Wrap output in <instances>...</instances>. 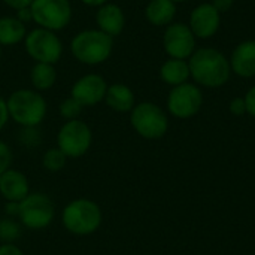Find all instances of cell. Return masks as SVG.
Segmentation results:
<instances>
[{"mask_svg": "<svg viewBox=\"0 0 255 255\" xmlns=\"http://www.w3.org/2000/svg\"><path fill=\"white\" fill-rule=\"evenodd\" d=\"M82 109H84V106H82L78 100H75L72 96L67 97V99H64V100L60 103V106H58V112H60V115H61L66 121L78 120L79 115L82 114Z\"/></svg>", "mask_w": 255, "mask_h": 255, "instance_id": "cell-24", "label": "cell"}, {"mask_svg": "<svg viewBox=\"0 0 255 255\" xmlns=\"http://www.w3.org/2000/svg\"><path fill=\"white\" fill-rule=\"evenodd\" d=\"M81 1L87 6H91V7H100L105 3H108L109 0H81Z\"/></svg>", "mask_w": 255, "mask_h": 255, "instance_id": "cell-35", "label": "cell"}, {"mask_svg": "<svg viewBox=\"0 0 255 255\" xmlns=\"http://www.w3.org/2000/svg\"><path fill=\"white\" fill-rule=\"evenodd\" d=\"M173 3H184V1H188V0H172Z\"/></svg>", "mask_w": 255, "mask_h": 255, "instance_id": "cell-36", "label": "cell"}, {"mask_svg": "<svg viewBox=\"0 0 255 255\" xmlns=\"http://www.w3.org/2000/svg\"><path fill=\"white\" fill-rule=\"evenodd\" d=\"M30 10L37 27L55 33L66 28L73 16L70 0H33Z\"/></svg>", "mask_w": 255, "mask_h": 255, "instance_id": "cell-8", "label": "cell"}, {"mask_svg": "<svg viewBox=\"0 0 255 255\" xmlns=\"http://www.w3.org/2000/svg\"><path fill=\"white\" fill-rule=\"evenodd\" d=\"M102 209L90 199H76L69 202L63 212L61 221L64 229L75 236H90L102 226Z\"/></svg>", "mask_w": 255, "mask_h": 255, "instance_id": "cell-4", "label": "cell"}, {"mask_svg": "<svg viewBox=\"0 0 255 255\" xmlns=\"http://www.w3.org/2000/svg\"><path fill=\"white\" fill-rule=\"evenodd\" d=\"M4 211H6V215H7V217H10V218H18V214H19V203H18V202H6Z\"/></svg>", "mask_w": 255, "mask_h": 255, "instance_id": "cell-33", "label": "cell"}, {"mask_svg": "<svg viewBox=\"0 0 255 255\" xmlns=\"http://www.w3.org/2000/svg\"><path fill=\"white\" fill-rule=\"evenodd\" d=\"M67 157L64 155V152L60 148H51L48 149L43 157H42V166L46 172L49 173H57L60 172L64 166H66Z\"/></svg>", "mask_w": 255, "mask_h": 255, "instance_id": "cell-22", "label": "cell"}, {"mask_svg": "<svg viewBox=\"0 0 255 255\" xmlns=\"http://www.w3.org/2000/svg\"><path fill=\"white\" fill-rule=\"evenodd\" d=\"M30 194L27 176L16 169H9L0 176V196L6 202H21Z\"/></svg>", "mask_w": 255, "mask_h": 255, "instance_id": "cell-15", "label": "cell"}, {"mask_svg": "<svg viewBox=\"0 0 255 255\" xmlns=\"http://www.w3.org/2000/svg\"><path fill=\"white\" fill-rule=\"evenodd\" d=\"M30 82L36 91H48L57 82V70L54 64L34 63L30 69Z\"/></svg>", "mask_w": 255, "mask_h": 255, "instance_id": "cell-21", "label": "cell"}, {"mask_svg": "<svg viewBox=\"0 0 255 255\" xmlns=\"http://www.w3.org/2000/svg\"><path fill=\"white\" fill-rule=\"evenodd\" d=\"M24 49L34 63L55 64L63 55V42L55 31L36 27L27 33Z\"/></svg>", "mask_w": 255, "mask_h": 255, "instance_id": "cell-6", "label": "cell"}, {"mask_svg": "<svg viewBox=\"0 0 255 255\" xmlns=\"http://www.w3.org/2000/svg\"><path fill=\"white\" fill-rule=\"evenodd\" d=\"M21 137V143L28 146V148H33V146H37L40 143V133L37 130V127H22V131L19 134Z\"/></svg>", "mask_w": 255, "mask_h": 255, "instance_id": "cell-25", "label": "cell"}, {"mask_svg": "<svg viewBox=\"0 0 255 255\" xmlns=\"http://www.w3.org/2000/svg\"><path fill=\"white\" fill-rule=\"evenodd\" d=\"M160 78L172 87H178L181 84L188 82L191 78L190 75V66L187 60L179 58H169L161 64L160 69Z\"/></svg>", "mask_w": 255, "mask_h": 255, "instance_id": "cell-19", "label": "cell"}, {"mask_svg": "<svg viewBox=\"0 0 255 255\" xmlns=\"http://www.w3.org/2000/svg\"><path fill=\"white\" fill-rule=\"evenodd\" d=\"M103 102L108 105V108H111L112 111L120 112V114L131 112V109L136 105L133 90L128 85L121 84V82H115L108 87Z\"/></svg>", "mask_w": 255, "mask_h": 255, "instance_id": "cell-17", "label": "cell"}, {"mask_svg": "<svg viewBox=\"0 0 255 255\" xmlns=\"http://www.w3.org/2000/svg\"><path fill=\"white\" fill-rule=\"evenodd\" d=\"M176 16V3L172 0H149L145 7V18L155 27H167Z\"/></svg>", "mask_w": 255, "mask_h": 255, "instance_id": "cell-18", "label": "cell"}, {"mask_svg": "<svg viewBox=\"0 0 255 255\" xmlns=\"http://www.w3.org/2000/svg\"><path fill=\"white\" fill-rule=\"evenodd\" d=\"M235 0H212V6L220 12V13H224L227 12L232 6H233Z\"/></svg>", "mask_w": 255, "mask_h": 255, "instance_id": "cell-32", "label": "cell"}, {"mask_svg": "<svg viewBox=\"0 0 255 255\" xmlns=\"http://www.w3.org/2000/svg\"><path fill=\"white\" fill-rule=\"evenodd\" d=\"M0 255H24V253L15 244H1L0 245Z\"/></svg>", "mask_w": 255, "mask_h": 255, "instance_id": "cell-31", "label": "cell"}, {"mask_svg": "<svg viewBox=\"0 0 255 255\" xmlns=\"http://www.w3.org/2000/svg\"><path fill=\"white\" fill-rule=\"evenodd\" d=\"M203 105V93L199 85L185 82L172 87L167 96V111L179 120H188L200 111Z\"/></svg>", "mask_w": 255, "mask_h": 255, "instance_id": "cell-10", "label": "cell"}, {"mask_svg": "<svg viewBox=\"0 0 255 255\" xmlns=\"http://www.w3.org/2000/svg\"><path fill=\"white\" fill-rule=\"evenodd\" d=\"M9 121V111H7V103L6 99L0 96V130L4 128V126Z\"/></svg>", "mask_w": 255, "mask_h": 255, "instance_id": "cell-29", "label": "cell"}, {"mask_svg": "<svg viewBox=\"0 0 255 255\" xmlns=\"http://www.w3.org/2000/svg\"><path fill=\"white\" fill-rule=\"evenodd\" d=\"M245 105H247V114H250L251 117L255 118V85L248 90V93L245 94Z\"/></svg>", "mask_w": 255, "mask_h": 255, "instance_id": "cell-28", "label": "cell"}, {"mask_svg": "<svg viewBox=\"0 0 255 255\" xmlns=\"http://www.w3.org/2000/svg\"><path fill=\"white\" fill-rule=\"evenodd\" d=\"M21 22L27 24V22H31L33 21V16H31V10L30 7H25V9H21V10H16V15H15Z\"/></svg>", "mask_w": 255, "mask_h": 255, "instance_id": "cell-34", "label": "cell"}, {"mask_svg": "<svg viewBox=\"0 0 255 255\" xmlns=\"http://www.w3.org/2000/svg\"><path fill=\"white\" fill-rule=\"evenodd\" d=\"M163 46L170 58L188 60L196 51V36L184 22H172L163 34Z\"/></svg>", "mask_w": 255, "mask_h": 255, "instance_id": "cell-11", "label": "cell"}, {"mask_svg": "<svg viewBox=\"0 0 255 255\" xmlns=\"http://www.w3.org/2000/svg\"><path fill=\"white\" fill-rule=\"evenodd\" d=\"M0 60H1V46H0Z\"/></svg>", "mask_w": 255, "mask_h": 255, "instance_id": "cell-37", "label": "cell"}, {"mask_svg": "<svg viewBox=\"0 0 255 255\" xmlns=\"http://www.w3.org/2000/svg\"><path fill=\"white\" fill-rule=\"evenodd\" d=\"M96 22L100 31L106 33L111 37H117L123 33L126 27V15L121 6L108 1L103 6L97 7Z\"/></svg>", "mask_w": 255, "mask_h": 255, "instance_id": "cell-14", "label": "cell"}, {"mask_svg": "<svg viewBox=\"0 0 255 255\" xmlns=\"http://www.w3.org/2000/svg\"><path fill=\"white\" fill-rule=\"evenodd\" d=\"M22 235L21 223L15 221V218H3L0 220V242L3 244H15Z\"/></svg>", "mask_w": 255, "mask_h": 255, "instance_id": "cell-23", "label": "cell"}, {"mask_svg": "<svg viewBox=\"0 0 255 255\" xmlns=\"http://www.w3.org/2000/svg\"><path fill=\"white\" fill-rule=\"evenodd\" d=\"M93 143V131L82 120L66 121L57 133V148L67 158H79L88 152Z\"/></svg>", "mask_w": 255, "mask_h": 255, "instance_id": "cell-9", "label": "cell"}, {"mask_svg": "<svg viewBox=\"0 0 255 255\" xmlns=\"http://www.w3.org/2000/svg\"><path fill=\"white\" fill-rule=\"evenodd\" d=\"M229 109H230V112H232L233 115H238V117H241V115L247 114L245 99H244V97H235V99L230 102Z\"/></svg>", "mask_w": 255, "mask_h": 255, "instance_id": "cell-27", "label": "cell"}, {"mask_svg": "<svg viewBox=\"0 0 255 255\" xmlns=\"http://www.w3.org/2000/svg\"><path fill=\"white\" fill-rule=\"evenodd\" d=\"M190 75L197 85L206 88L223 87L232 75L229 58L215 48H199L188 58Z\"/></svg>", "mask_w": 255, "mask_h": 255, "instance_id": "cell-1", "label": "cell"}, {"mask_svg": "<svg viewBox=\"0 0 255 255\" xmlns=\"http://www.w3.org/2000/svg\"><path fill=\"white\" fill-rule=\"evenodd\" d=\"M221 25V13L212 6V3H202L196 6L190 15V24L196 39L212 37Z\"/></svg>", "mask_w": 255, "mask_h": 255, "instance_id": "cell-13", "label": "cell"}, {"mask_svg": "<svg viewBox=\"0 0 255 255\" xmlns=\"http://www.w3.org/2000/svg\"><path fill=\"white\" fill-rule=\"evenodd\" d=\"M9 118L21 127H37L46 117L45 97L33 88L15 90L7 99Z\"/></svg>", "mask_w": 255, "mask_h": 255, "instance_id": "cell-3", "label": "cell"}, {"mask_svg": "<svg viewBox=\"0 0 255 255\" xmlns=\"http://www.w3.org/2000/svg\"><path fill=\"white\" fill-rule=\"evenodd\" d=\"M27 27L16 16L0 18V46H13L24 42Z\"/></svg>", "mask_w": 255, "mask_h": 255, "instance_id": "cell-20", "label": "cell"}, {"mask_svg": "<svg viewBox=\"0 0 255 255\" xmlns=\"http://www.w3.org/2000/svg\"><path fill=\"white\" fill-rule=\"evenodd\" d=\"M31 1L33 0H3V3L13 10H21V9L30 7Z\"/></svg>", "mask_w": 255, "mask_h": 255, "instance_id": "cell-30", "label": "cell"}, {"mask_svg": "<svg viewBox=\"0 0 255 255\" xmlns=\"http://www.w3.org/2000/svg\"><path fill=\"white\" fill-rule=\"evenodd\" d=\"M108 87L109 85L102 75L87 73L75 81L70 90V96L78 100L84 108H90L105 100Z\"/></svg>", "mask_w": 255, "mask_h": 255, "instance_id": "cell-12", "label": "cell"}, {"mask_svg": "<svg viewBox=\"0 0 255 255\" xmlns=\"http://www.w3.org/2000/svg\"><path fill=\"white\" fill-rule=\"evenodd\" d=\"M55 218V205L43 193H30L19 202L18 220L28 230H43Z\"/></svg>", "mask_w": 255, "mask_h": 255, "instance_id": "cell-7", "label": "cell"}, {"mask_svg": "<svg viewBox=\"0 0 255 255\" xmlns=\"http://www.w3.org/2000/svg\"><path fill=\"white\" fill-rule=\"evenodd\" d=\"M12 160H13V154H12L10 146H9L6 142L0 140V176H1L6 170L10 169Z\"/></svg>", "mask_w": 255, "mask_h": 255, "instance_id": "cell-26", "label": "cell"}, {"mask_svg": "<svg viewBox=\"0 0 255 255\" xmlns=\"http://www.w3.org/2000/svg\"><path fill=\"white\" fill-rule=\"evenodd\" d=\"M130 124L139 136L148 140H158L164 137L169 130V118L166 112L152 102L134 105L130 112Z\"/></svg>", "mask_w": 255, "mask_h": 255, "instance_id": "cell-5", "label": "cell"}, {"mask_svg": "<svg viewBox=\"0 0 255 255\" xmlns=\"http://www.w3.org/2000/svg\"><path fill=\"white\" fill-rule=\"evenodd\" d=\"M114 51V37L99 28H87L73 36L70 52L76 61L87 66H99L109 60Z\"/></svg>", "mask_w": 255, "mask_h": 255, "instance_id": "cell-2", "label": "cell"}, {"mask_svg": "<svg viewBox=\"0 0 255 255\" xmlns=\"http://www.w3.org/2000/svg\"><path fill=\"white\" fill-rule=\"evenodd\" d=\"M232 72L241 78L255 76V40L241 42L232 52L230 58Z\"/></svg>", "mask_w": 255, "mask_h": 255, "instance_id": "cell-16", "label": "cell"}]
</instances>
